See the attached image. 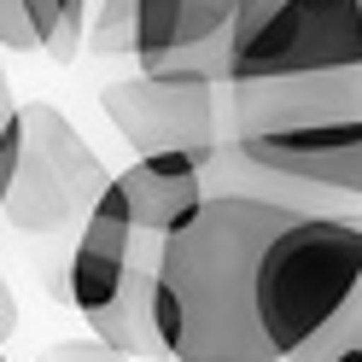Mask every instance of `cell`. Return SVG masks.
<instances>
[{"mask_svg": "<svg viewBox=\"0 0 362 362\" xmlns=\"http://www.w3.org/2000/svg\"><path fill=\"white\" fill-rule=\"evenodd\" d=\"M298 211L263 193H205L158 252L152 327L164 362H275L257 333L252 275L269 234Z\"/></svg>", "mask_w": 362, "mask_h": 362, "instance_id": "1", "label": "cell"}, {"mask_svg": "<svg viewBox=\"0 0 362 362\" xmlns=\"http://www.w3.org/2000/svg\"><path fill=\"white\" fill-rule=\"evenodd\" d=\"M228 158L281 187L362 205V71L228 88Z\"/></svg>", "mask_w": 362, "mask_h": 362, "instance_id": "2", "label": "cell"}, {"mask_svg": "<svg viewBox=\"0 0 362 362\" xmlns=\"http://www.w3.org/2000/svg\"><path fill=\"white\" fill-rule=\"evenodd\" d=\"M362 304V211H292L269 234L252 310L275 362H298L310 345Z\"/></svg>", "mask_w": 362, "mask_h": 362, "instance_id": "3", "label": "cell"}, {"mask_svg": "<svg viewBox=\"0 0 362 362\" xmlns=\"http://www.w3.org/2000/svg\"><path fill=\"white\" fill-rule=\"evenodd\" d=\"M362 71V0H245L228 24V88Z\"/></svg>", "mask_w": 362, "mask_h": 362, "instance_id": "4", "label": "cell"}, {"mask_svg": "<svg viewBox=\"0 0 362 362\" xmlns=\"http://www.w3.org/2000/svg\"><path fill=\"white\" fill-rule=\"evenodd\" d=\"M18 111H24V158H18V181L0 216H12V228L24 234H82L100 193L111 187V170L94 146H82V134L59 105Z\"/></svg>", "mask_w": 362, "mask_h": 362, "instance_id": "5", "label": "cell"}, {"mask_svg": "<svg viewBox=\"0 0 362 362\" xmlns=\"http://www.w3.org/2000/svg\"><path fill=\"white\" fill-rule=\"evenodd\" d=\"M111 129L134 146V158H211L228 146V88L205 76H170V71H141L129 82H111L105 94Z\"/></svg>", "mask_w": 362, "mask_h": 362, "instance_id": "6", "label": "cell"}, {"mask_svg": "<svg viewBox=\"0 0 362 362\" xmlns=\"http://www.w3.org/2000/svg\"><path fill=\"white\" fill-rule=\"evenodd\" d=\"M205 158H187V152H170V158H134L129 170L111 175V199L123 205L129 228L134 234H152V240H170L181 222H187L199 205H205Z\"/></svg>", "mask_w": 362, "mask_h": 362, "instance_id": "7", "label": "cell"}, {"mask_svg": "<svg viewBox=\"0 0 362 362\" xmlns=\"http://www.w3.org/2000/svg\"><path fill=\"white\" fill-rule=\"evenodd\" d=\"M30 6V24L41 35V53L53 64H71L82 53V18H88V0H24Z\"/></svg>", "mask_w": 362, "mask_h": 362, "instance_id": "8", "label": "cell"}, {"mask_svg": "<svg viewBox=\"0 0 362 362\" xmlns=\"http://www.w3.org/2000/svg\"><path fill=\"white\" fill-rule=\"evenodd\" d=\"M245 0H187V12H193V24H187V47H199V41H216V35H228V24L240 18Z\"/></svg>", "mask_w": 362, "mask_h": 362, "instance_id": "9", "label": "cell"}, {"mask_svg": "<svg viewBox=\"0 0 362 362\" xmlns=\"http://www.w3.org/2000/svg\"><path fill=\"white\" fill-rule=\"evenodd\" d=\"M0 47H6V53H41V35L30 24L24 0H0Z\"/></svg>", "mask_w": 362, "mask_h": 362, "instance_id": "10", "label": "cell"}, {"mask_svg": "<svg viewBox=\"0 0 362 362\" xmlns=\"http://www.w3.org/2000/svg\"><path fill=\"white\" fill-rule=\"evenodd\" d=\"M35 362H134V356L111 351V345H100V339L88 333V339H59V345L35 351Z\"/></svg>", "mask_w": 362, "mask_h": 362, "instance_id": "11", "label": "cell"}, {"mask_svg": "<svg viewBox=\"0 0 362 362\" xmlns=\"http://www.w3.org/2000/svg\"><path fill=\"white\" fill-rule=\"evenodd\" d=\"M18 333V298H12V286H6V275H0V345Z\"/></svg>", "mask_w": 362, "mask_h": 362, "instance_id": "12", "label": "cell"}, {"mask_svg": "<svg viewBox=\"0 0 362 362\" xmlns=\"http://www.w3.org/2000/svg\"><path fill=\"white\" fill-rule=\"evenodd\" d=\"M12 111H18V100H12V88H6V71H0V129H6Z\"/></svg>", "mask_w": 362, "mask_h": 362, "instance_id": "13", "label": "cell"}, {"mask_svg": "<svg viewBox=\"0 0 362 362\" xmlns=\"http://www.w3.org/2000/svg\"><path fill=\"white\" fill-rule=\"evenodd\" d=\"M333 362H362V333H356V339H351V345H345V351H339Z\"/></svg>", "mask_w": 362, "mask_h": 362, "instance_id": "14", "label": "cell"}, {"mask_svg": "<svg viewBox=\"0 0 362 362\" xmlns=\"http://www.w3.org/2000/svg\"><path fill=\"white\" fill-rule=\"evenodd\" d=\"M0 211H6V193H0Z\"/></svg>", "mask_w": 362, "mask_h": 362, "instance_id": "15", "label": "cell"}, {"mask_svg": "<svg viewBox=\"0 0 362 362\" xmlns=\"http://www.w3.org/2000/svg\"><path fill=\"white\" fill-rule=\"evenodd\" d=\"M0 362H6V345H0Z\"/></svg>", "mask_w": 362, "mask_h": 362, "instance_id": "16", "label": "cell"}]
</instances>
